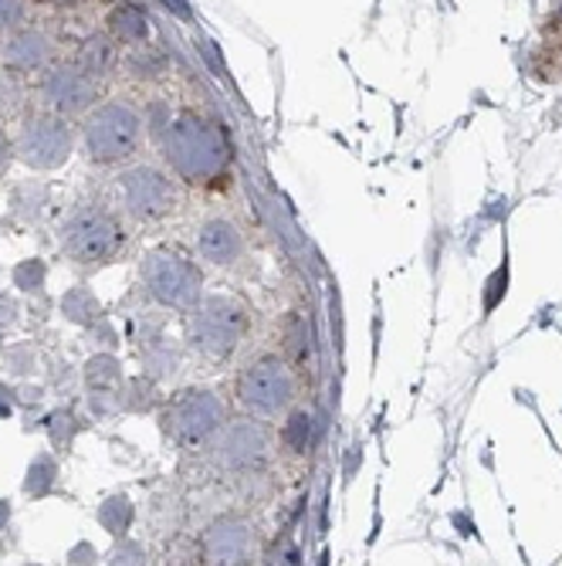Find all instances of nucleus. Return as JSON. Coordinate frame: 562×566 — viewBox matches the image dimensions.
I'll list each match as a JSON object with an SVG mask.
<instances>
[{"label": "nucleus", "mask_w": 562, "mask_h": 566, "mask_svg": "<svg viewBox=\"0 0 562 566\" xmlns=\"http://www.w3.org/2000/svg\"><path fill=\"white\" fill-rule=\"evenodd\" d=\"M146 275H149V285L157 292L163 302H187L190 298V279H187V269L180 265V259H167V254H152L149 265H146Z\"/></svg>", "instance_id": "4"}, {"label": "nucleus", "mask_w": 562, "mask_h": 566, "mask_svg": "<svg viewBox=\"0 0 562 566\" xmlns=\"http://www.w3.org/2000/svg\"><path fill=\"white\" fill-rule=\"evenodd\" d=\"M65 244L82 262H102L123 244V231L106 214H82L68 224Z\"/></svg>", "instance_id": "2"}, {"label": "nucleus", "mask_w": 562, "mask_h": 566, "mask_svg": "<svg viewBox=\"0 0 562 566\" xmlns=\"http://www.w3.org/2000/svg\"><path fill=\"white\" fill-rule=\"evenodd\" d=\"M68 153V133L59 123H31L24 133V157L38 167H55Z\"/></svg>", "instance_id": "3"}, {"label": "nucleus", "mask_w": 562, "mask_h": 566, "mask_svg": "<svg viewBox=\"0 0 562 566\" xmlns=\"http://www.w3.org/2000/svg\"><path fill=\"white\" fill-rule=\"evenodd\" d=\"M532 65L542 78H562V18H552L545 24Z\"/></svg>", "instance_id": "6"}, {"label": "nucleus", "mask_w": 562, "mask_h": 566, "mask_svg": "<svg viewBox=\"0 0 562 566\" xmlns=\"http://www.w3.org/2000/svg\"><path fill=\"white\" fill-rule=\"evenodd\" d=\"M126 190H129V203H132L136 214H160V211H167L163 203L170 200V187H167V180L160 174L139 170V174L129 177Z\"/></svg>", "instance_id": "5"}, {"label": "nucleus", "mask_w": 562, "mask_h": 566, "mask_svg": "<svg viewBox=\"0 0 562 566\" xmlns=\"http://www.w3.org/2000/svg\"><path fill=\"white\" fill-rule=\"evenodd\" d=\"M8 164V146H4V136H0V170H4Z\"/></svg>", "instance_id": "7"}, {"label": "nucleus", "mask_w": 562, "mask_h": 566, "mask_svg": "<svg viewBox=\"0 0 562 566\" xmlns=\"http://www.w3.org/2000/svg\"><path fill=\"white\" fill-rule=\"evenodd\" d=\"M139 136V123L129 109L123 106H109L88 119L85 126V139H88V153L95 160L109 164V160H123L132 153Z\"/></svg>", "instance_id": "1"}]
</instances>
